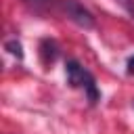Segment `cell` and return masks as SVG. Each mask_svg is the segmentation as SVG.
Instances as JSON below:
<instances>
[{"instance_id":"6da1fadb","label":"cell","mask_w":134,"mask_h":134,"mask_svg":"<svg viewBox=\"0 0 134 134\" xmlns=\"http://www.w3.org/2000/svg\"><path fill=\"white\" fill-rule=\"evenodd\" d=\"M65 77H67V84L71 88L84 92V96L88 98L90 105H98L100 90L96 86V80L80 61H75V59H67L65 61Z\"/></svg>"},{"instance_id":"7a4b0ae2","label":"cell","mask_w":134,"mask_h":134,"mask_svg":"<svg viewBox=\"0 0 134 134\" xmlns=\"http://www.w3.org/2000/svg\"><path fill=\"white\" fill-rule=\"evenodd\" d=\"M61 13L69 19V21H73L75 25H80V27H84V29H92L94 27V17H92V13L80 2V0H61Z\"/></svg>"},{"instance_id":"3957f363","label":"cell","mask_w":134,"mask_h":134,"mask_svg":"<svg viewBox=\"0 0 134 134\" xmlns=\"http://www.w3.org/2000/svg\"><path fill=\"white\" fill-rule=\"evenodd\" d=\"M40 57L44 65H52L59 57V46L54 40H42L40 42Z\"/></svg>"},{"instance_id":"277c9868","label":"cell","mask_w":134,"mask_h":134,"mask_svg":"<svg viewBox=\"0 0 134 134\" xmlns=\"http://www.w3.org/2000/svg\"><path fill=\"white\" fill-rule=\"evenodd\" d=\"M23 2L36 13H46L52 6H61V0H23Z\"/></svg>"},{"instance_id":"5b68a950","label":"cell","mask_w":134,"mask_h":134,"mask_svg":"<svg viewBox=\"0 0 134 134\" xmlns=\"http://www.w3.org/2000/svg\"><path fill=\"white\" fill-rule=\"evenodd\" d=\"M4 48H6V50L13 54V57H17L19 61L23 59V46H21V42H19V40H15V38H13V40H6Z\"/></svg>"},{"instance_id":"8992f818","label":"cell","mask_w":134,"mask_h":134,"mask_svg":"<svg viewBox=\"0 0 134 134\" xmlns=\"http://www.w3.org/2000/svg\"><path fill=\"white\" fill-rule=\"evenodd\" d=\"M115 2H117V4H121V6H124V8L134 17V0H115Z\"/></svg>"},{"instance_id":"52a82bcc","label":"cell","mask_w":134,"mask_h":134,"mask_svg":"<svg viewBox=\"0 0 134 134\" xmlns=\"http://www.w3.org/2000/svg\"><path fill=\"white\" fill-rule=\"evenodd\" d=\"M126 73L128 75H134V57L128 59V65H126Z\"/></svg>"},{"instance_id":"ba28073f","label":"cell","mask_w":134,"mask_h":134,"mask_svg":"<svg viewBox=\"0 0 134 134\" xmlns=\"http://www.w3.org/2000/svg\"><path fill=\"white\" fill-rule=\"evenodd\" d=\"M132 107H134V103H132Z\"/></svg>"}]
</instances>
